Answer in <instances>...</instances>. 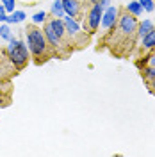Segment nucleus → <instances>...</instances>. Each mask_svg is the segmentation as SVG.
Masks as SVG:
<instances>
[{
	"label": "nucleus",
	"instance_id": "17",
	"mask_svg": "<svg viewBox=\"0 0 155 157\" xmlns=\"http://www.w3.org/2000/svg\"><path fill=\"white\" fill-rule=\"evenodd\" d=\"M0 2L4 4V7H6V11H7V14H11V13L14 11V6H16L14 0H0Z\"/></svg>",
	"mask_w": 155,
	"mask_h": 157
},
{
	"label": "nucleus",
	"instance_id": "24",
	"mask_svg": "<svg viewBox=\"0 0 155 157\" xmlns=\"http://www.w3.org/2000/svg\"><path fill=\"white\" fill-rule=\"evenodd\" d=\"M80 2H82V0H80Z\"/></svg>",
	"mask_w": 155,
	"mask_h": 157
},
{
	"label": "nucleus",
	"instance_id": "9",
	"mask_svg": "<svg viewBox=\"0 0 155 157\" xmlns=\"http://www.w3.org/2000/svg\"><path fill=\"white\" fill-rule=\"evenodd\" d=\"M143 48L145 50H152V48H155V27L146 36H143Z\"/></svg>",
	"mask_w": 155,
	"mask_h": 157
},
{
	"label": "nucleus",
	"instance_id": "1",
	"mask_svg": "<svg viewBox=\"0 0 155 157\" xmlns=\"http://www.w3.org/2000/svg\"><path fill=\"white\" fill-rule=\"evenodd\" d=\"M25 39H27V48L30 52V57L34 59L36 64H43L48 59L55 57V52L50 47L43 29H39L36 23H30L25 27Z\"/></svg>",
	"mask_w": 155,
	"mask_h": 157
},
{
	"label": "nucleus",
	"instance_id": "18",
	"mask_svg": "<svg viewBox=\"0 0 155 157\" xmlns=\"http://www.w3.org/2000/svg\"><path fill=\"white\" fill-rule=\"evenodd\" d=\"M0 21H2V23L7 21V11H6V7H4V4L0 6Z\"/></svg>",
	"mask_w": 155,
	"mask_h": 157
},
{
	"label": "nucleus",
	"instance_id": "4",
	"mask_svg": "<svg viewBox=\"0 0 155 157\" xmlns=\"http://www.w3.org/2000/svg\"><path fill=\"white\" fill-rule=\"evenodd\" d=\"M118 18H119V9H118L116 6H109L104 9V14H102V21H100V25H102V29L104 30H111L116 27L118 23Z\"/></svg>",
	"mask_w": 155,
	"mask_h": 157
},
{
	"label": "nucleus",
	"instance_id": "6",
	"mask_svg": "<svg viewBox=\"0 0 155 157\" xmlns=\"http://www.w3.org/2000/svg\"><path fill=\"white\" fill-rule=\"evenodd\" d=\"M62 9L66 13V16L77 18V16H80L82 2H80V0H62Z\"/></svg>",
	"mask_w": 155,
	"mask_h": 157
},
{
	"label": "nucleus",
	"instance_id": "3",
	"mask_svg": "<svg viewBox=\"0 0 155 157\" xmlns=\"http://www.w3.org/2000/svg\"><path fill=\"white\" fill-rule=\"evenodd\" d=\"M102 14H104V7L100 4H91V7L87 11L86 21H84V30L87 34H95L100 29V21H102Z\"/></svg>",
	"mask_w": 155,
	"mask_h": 157
},
{
	"label": "nucleus",
	"instance_id": "11",
	"mask_svg": "<svg viewBox=\"0 0 155 157\" xmlns=\"http://www.w3.org/2000/svg\"><path fill=\"white\" fill-rule=\"evenodd\" d=\"M25 16H27V14H25L23 11H16L14 9L11 14H7V21H6V23H20V21L25 20Z\"/></svg>",
	"mask_w": 155,
	"mask_h": 157
},
{
	"label": "nucleus",
	"instance_id": "20",
	"mask_svg": "<svg viewBox=\"0 0 155 157\" xmlns=\"http://www.w3.org/2000/svg\"><path fill=\"white\" fill-rule=\"evenodd\" d=\"M98 4H100V6H102L104 9H105V7H109V6H111V0H100Z\"/></svg>",
	"mask_w": 155,
	"mask_h": 157
},
{
	"label": "nucleus",
	"instance_id": "22",
	"mask_svg": "<svg viewBox=\"0 0 155 157\" xmlns=\"http://www.w3.org/2000/svg\"><path fill=\"white\" fill-rule=\"evenodd\" d=\"M148 64H150V66H155V54H153L150 59H148Z\"/></svg>",
	"mask_w": 155,
	"mask_h": 157
},
{
	"label": "nucleus",
	"instance_id": "14",
	"mask_svg": "<svg viewBox=\"0 0 155 157\" xmlns=\"http://www.w3.org/2000/svg\"><path fill=\"white\" fill-rule=\"evenodd\" d=\"M11 38H13V34H11L9 23H2V25H0V39H4V41H9Z\"/></svg>",
	"mask_w": 155,
	"mask_h": 157
},
{
	"label": "nucleus",
	"instance_id": "7",
	"mask_svg": "<svg viewBox=\"0 0 155 157\" xmlns=\"http://www.w3.org/2000/svg\"><path fill=\"white\" fill-rule=\"evenodd\" d=\"M153 27H155V25H153V21H152V20H143V21L137 25V36H139V38L146 36L150 30L153 29Z\"/></svg>",
	"mask_w": 155,
	"mask_h": 157
},
{
	"label": "nucleus",
	"instance_id": "10",
	"mask_svg": "<svg viewBox=\"0 0 155 157\" xmlns=\"http://www.w3.org/2000/svg\"><path fill=\"white\" fill-rule=\"evenodd\" d=\"M125 11L127 13H130V14H134V16H141V14H143V7H141L139 0H132V2H128V4L125 6Z\"/></svg>",
	"mask_w": 155,
	"mask_h": 157
},
{
	"label": "nucleus",
	"instance_id": "16",
	"mask_svg": "<svg viewBox=\"0 0 155 157\" xmlns=\"http://www.w3.org/2000/svg\"><path fill=\"white\" fill-rule=\"evenodd\" d=\"M139 4H141L143 11H146V13H153L155 11V2L153 0H139Z\"/></svg>",
	"mask_w": 155,
	"mask_h": 157
},
{
	"label": "nucleus",
	"instance_id": "12",
	"mask_svg": "<svg viewBox=\"0 0 155 157\" xmlns=\"http://www.w3.org/2000/svg\"><path fill=\"white\" fill-rule=\"evenodd\" d=\"M6 66H13V63H11L9 57H7V52H6V50H0V73H4ZM13 68H14V66H13Z\"/></svg>",
	"mask_w": 155,
	"mask_h": 157
},
{
	"label": "nucleus",
	"instance_id": "13",
	"mask_svg": "<svg viewBox=\"0 0 155 157\" xmlns=\"http://www.w3.org/2000/svg\"><path fill=\"white\" fill-rule=\"evenodd\" d=\"M141 75H143V78H145L146 82H150L152 78H155V66H145V68L141 70Z\"/></svg>",
	"mask_w": 155,
	"mask_h": 157
},
{
	"label": "nucleus",
	"instance_id": "8",
	"mask_svg": "<svg viewBox=\"0 0 155 157\" xmlns=\"http://www.w3.org/2000/svg\"><path fill=\"white\" fill-rule=\"evenodd\" d=\"M50 13H52V16H55V18H64L66 13L62 9V0H54V2H52V7H50Z\"/></svg>",
	"mask_w": 155,
	"mask_h": 157
},
{
	"label": "nucleus",
	"instance_id": "21",
	"mask_svg": "<svg viewBox=\"0 0 155 157\" xmlns=\"http://www.w3.org/2000/svg\"><path fill=\"white\" fill-rule=\"evenodd\" d=\"M148 86H150V89H152V93H155V78H152V80L148 82Z\"/></svg>",
	"mask_w": 155,
	"mask_h": 157
},
{
	"label": "nucleus",
	"instance_id": "2",
	"mask_svg": "<svg viewBox=\"0 0 155 157\" xmlns=\"http://www.w3.org/2000/svg\"><path fill=\"white\" fill-rule=\"evenodd\" d=\"M7 57L13 63V66L16 70H23L27 64H29V48H27V43H23L21 39H16L14 36L9 39V45H7Z\"/></svg>",
	"mask_w": 155,
	"mask_h": 157
},
{
	"label": "nucleus",
	"instance_id": "15",
	"mask_svg": "<svg viewBox=\"0 0 155 157\" xmlns=\"http://www.w3.org/2000/svg\"><path fill=\"white\" fill-rule=\"evenodd\" d=\"M47 18H48L47 11H38V13L32 16V23H36V25H39V23H45V21H47Z\"/></svg>",
	"mask_w": 155,
	"mask_h": 157
},
{
	"label": "nucleus",
	"instance_id": "5",
	"mask_svg": "<svg viewBox=\"0 0 155 157\" xmlns=\"http://www.w3.org/2000/svg\"><path fill=\"white\" fill-rule=\"evenodd\" d=\"M64 27H66V32H68V36L73 39H78L82 36V32H80V25H78V21L75 18H71V16H64Z\"/></svg>",
	"mask_w": 155,
	"mask_h": 157
},
{
	"label": "nucleus",
	"instance_id": "19",
	"mask_svg": "<svg viewBox=\"0 0 155 157\" xmlns=\"http://www.w3.org/2000/svg\"><path fill=\"white\" fill-rule=\"evenodd\" d=\"M7 104H9V95L4 97V93L0 91V105H7Z\"/></svg>",
	"mask_w": 155,
	"mask_h": 157
},
{
	"label": "nucleus",
	"instance_id": "23",
	"mask_svg": "<svg viewBox=\"0 0 155 157\" xmlns=\"http://www.w3.org/2000/svg\"><path fill=\"white\" fill-rule=\"evenodd\" d=\"M87 2H89V4H98L100 0H87Z\"/></svg>",
	"mask_w": 155,
	"mask_h": 157
}]
</instances>
